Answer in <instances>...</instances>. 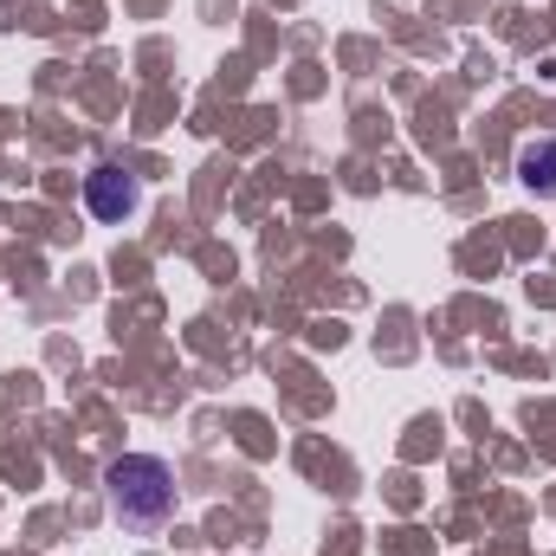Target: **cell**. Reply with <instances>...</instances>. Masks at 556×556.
<instances>
[{"label":"cell","mask_w":556,"mask_h":556,"mask_svg":"<svg viewBox=\"0 0 556 556\" xmlns=\"http://www.w3.org/2000/svg\"><path fill=\"white\" fill-rule=\"evenodd\" d=\"M525 181H531V188H544V194H556V142L525 149Z\"/></svg>","instance_id":"obj_3"},{"label":"cell","mask_w":556,"mask_h":556,"mask_svg":"<svg viewBox=\"0 0 556 556\" xmlns=\"http://www.w3.org/2000/svg\"><path fill=\"white\" fill-rule=\"evenodd\" d=\"M111 498H117L124 525H162L175 511L168 466L162 459H124V466H111Z\"/></svg>","instance_id":"obj_1"},{"label":"cell","mask_w":556,"mask_h":556,"mask_svg":"<svg viewBox=\"0 0 556 556\" xmlns=\"http://www.w3.org/2000/svg\"><path fill=\"white\" fill-rule=\"evenodd\" d=\"M91 207H98L104 220H117V214H130V207H137V188H130L117 168H98V175H91Z\"/></svg>","instance_id":"obj_2"}]
</instances>
